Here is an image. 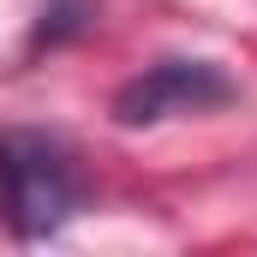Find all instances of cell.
Here are the masks:
<instances>
[{
  "label": "cell",
  "instance_id": "1",
  "mask_svg": "<svg viewBox=\"0 0 257 257\" xmlns=\"http://www.w3.org/2000/svg\"><path fill=\"white\" fill-rule=\"evenodd\" d=\"M84 168L60 132L42 126H6L0 132V221L18 245H36L60 233L84 209Z\"/></svg>",
  "mask_w": 257,
  "mask_h": 257
},
{
  "label": "cell",
  "instance_id": "3",
  "mask_svg": "<svg viewBox=\"0 0 257 257\" xmlns=\"http://www.w3.org/2000/svg\"><path fill=\"white\" fill-rule=\"evenodd\" d=\"M96 18H102L96 0H42L36 18H30V54H42V48H66V42L90 36Z\"/></svg>",
  "mask_w": 257,
  "mask_h": 257
},
{
  "label": "cell",
  "instance_id": "2",
  "mask_svg": "<svg viewBox=\"0 0 257 257\" xmlns=\"http://www.w3.org/2000/svg\"><path fill=\"white\" fill-rule=\"evenodd\" d=\"M233 96H239V84L215 60L168 54V60H150L144 72H132L126 84L114 90L108 114H114V126L144 132V126H162V120H186V114H215Z\"/></svg>",
  "mask_w": 257,
  "mask_h": 257
}]
</instances>
